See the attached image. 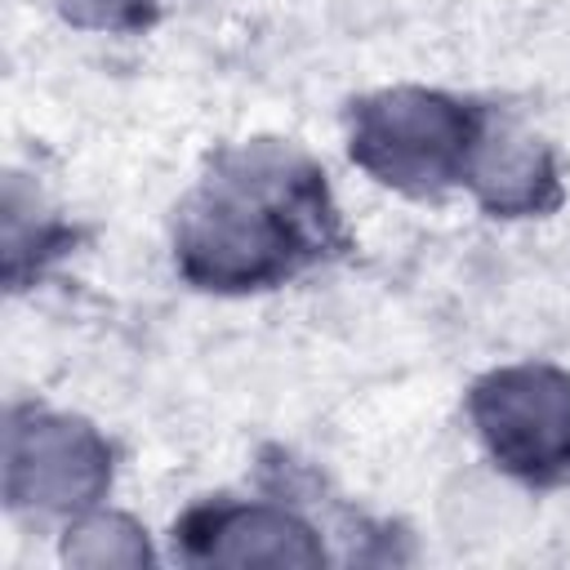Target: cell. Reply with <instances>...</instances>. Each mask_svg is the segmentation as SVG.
Returning <instances> with one entry per match:
<instances>
[{"mask_svg":"<svg viewBox=\"0 0 570 570\" xmlns=\"http://www.w3.org/2000/svg\"><path fill=\"white\" fill-rule=\"evenodd\" d=\"M343 249L325 169L281 138L223 147L174 214V267L209 294L276 289Z\"/></svg>","mask_w":570,"mask_h":570,"instance_id":"6da1fadb","label":"cell"},{"mask_svg":"<svg viewBox=\"0 0 570 570\" xmlns=\"http://www.w3.org/2000/svg\"><path fill=\"white\" fill-rule=\"evenodd\" d=\"M490 116L472 98L396 85L347 107V151L374 183L405 196H436L468 178Z\"/></svg>","mask_w":570,"mask_h":570,"instance_id":"7a4b0ae2","label":"cell"},{"mask_svg":"<svg viewBox=\"0 0 570 570\" xmlns=\"http://www.w3.org/2000/svg\"><path fill=\"white\" fill-rule=\"evenodd\" d=\"M107 436L62 410L13 405L4 419V503L31 521H76L111 490Z\"/></svg>","mask_w":570,"mask_h":570,"instance_id":"3957f363","label":"cell"},{"mask_svg":"<svg viewBox=\"0 0 570 570\" xmlns=\"http://www.w3.org/2000/svg\"><path fill=\"white\" fill-rule=\"evenodd\" d=\"M468 419L485 454L525 485L570 472V374L543 361L499 365L468 392Z\"/></svg>","mask_w":570,"mask_h":570,"instance_id":"277c9868","label":"cell"},{"mask_svg":"<svg viewBox=\"0 0 570 570\" xmlns=\"http://www.w3.org/2000/svg\"><path fill=\"white\" fill-rule=\"evenodd\" d=\"M174 552L191 566H325L321 530L272 499H200L174 521Z\"/></svg>","mask_w":570,"mask_h":570,"instance_id":"5b68a950","label":"cell"},{"mask_svg":"<svg viewBox=\"0 0 570 570\" xmlns=\"http://www.w3.org/2000/svg\"><path fill=\"white\" fill-rule=\"evenodd\" d=\"M463 187L494 218H534L561 205V169L552 147L503 116H490Z\"/></svg>","mask_w":570,"mask_h":570,"instance_id":"8992f818","label":"cell"},{"mask_svg":"<svg viewBox=\"0 0 570 570\" xmlns=\"http://www.w3.org/2000/svg\"><path fill=\"white\" fill-rule=\"evenodd\" d=\"M67 245H71V227L45 214L36 196L27 200L22 183L9 178V191H4V281L9 289H22L27 281H36L45 263L67 254Z\"/></svg>","mask_w":570,"mask_h":570,"instance_id":"52a82bcc","label":"cell"},{"mask_svg":"<svg viewBox=\"0 0 570 570\" xmlns=\"http://www.w3.org/2000/svg\"><path fill=\"white\" fill-rule=\"evenodd\" d=\"M62 561L89 566V570H102V566H129L134 570V566H151L156 552H151L147 530L134 517L94 508V512L67 521V530H62Z\"/></svg>","mask_w":570,"mask_h":570,"instance_id":"ba28073f","label":"cell"},{"mask_svg":"<svg viewBox=\"0 0 570 570\" xmlns=\"http://www.w3.org/2000/svg\"><path fill=\"white\" fill-rule=\"evenodd\" d=\"M58 13L80 27V31H111V36H129L156 22L160 0H53Z\"/></svg>","mask_w":570,"mask_h":570,"instance_id":"9c48e42d","label":"cell"}]
</instances>
